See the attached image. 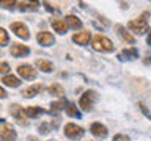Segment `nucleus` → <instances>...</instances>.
Masks as SVG:
<instances>
[{"label":"nucleus","instance_id":"f257e3e1","mask_svg":"<svg viewBox=\"0 0 151 141\" xmlns=\"http://www.w3.org/2000/svg\"><path fill=\"white\" fill-rule=\"evenodd\" d=\"M146 17H148V13H143L139 19L131 21L127 24V28H129L131 31L137 33V35H145V33L148 31V21H146Z\"/></svg>","mask_w":151,"mask_h":141},{"label":"nucleus","instance_id":"f03ea898","mask_svg":"<svg viewBox=\"0 0 151 141\" xmlns=\"http://www.w3.org/2000/svg\"><path fill=\"white\" fill-rule=\"evenodd\" d=\"M96 100H98V93L93 91V89H88V91H85L82 94V97L79 100V105L83 111H91Z\"/></svg>","mask_w":151,"mask_h":141},{"label":"nucleus","instance_id":"7ed1b4c3","mask_svg":"<svg viewBox=\"0 0 151 141\" xmlns=\"http://www.w3.org/2000/svg\"><path fill=\"white\" fill-rule=\"evenodd\" d=\"M93 49L98 50V52H112L113 50V44L109 38L102 36V35H96L93 38V42H91Z\"/></svg>","mask_w":151,"mask_h":141},{"label":"nucleus","instance_id":"20e7f679","mask_svg":"<svg viewBox=\"0 0 151 141\" xmlns=\"http://www.w3.org/2000/svg\"><path fill=\"white\" fill-rule=\"evenodd\" d=\"M65 135L68 136L69 140H80L85 135V130L80 125H76L73 122H69V124L65 125Z\"/></svg>","mask_w":151,"mask_h":141},{"label":"nucleus","instance_id":"39448f33","mask_svg":"<svg viewBox=\"0 0 151 141\" xmlns=\"http://www.w3.org/2000/svg\"><path fill=\"white\" fill-rule=\"evenodd\" d=\"M17 138V133L14 132V129L6 122H0V140L2 141H14Z\"/></svg>","mask_w":151,"mask_h":141},{"label":"nucleus","instance_id":"423d86ee","mask_svg":"<svg viewBox=\"0 0 151 141\" xmlns=\"http://www.w3.org/2000/svg\"><path fill=\"white\" fill-rule=\"evenodd\" d=\"M9 113L13 115V118L16 119L21 125H28V121L25 119V113H24V108L17 103H11L9 105Z\"/></svg>","mask_w":151,"mask_h":141},{"label":"nucleus","instance_id":"0eeeda50","mask_svg":"<svg viewBox=\"0 0 151 141\" xmlns=\"http://www.w3.org/2000/svg\"><path fill=\"white\" fill-rule=\"evenodd\" d=\"M9 27H11V30L14 31V35H16V36L22 38V39H28V38H30V31H28V28L25 27V24H22V22H13Z\"/></svg>","mask_w":151,"mask_h":141},{"label":"nucleus","instance_id":"6e6552de","mask_svg":"<svg viewBox=\"0 0 151 141\" xmlns=\"http://www.w3.org/2000/svg\"><path fill=\"white\" fill-rule=\"evenodd\" d=\"M17 74L25 80L36 78V69H33V66H30V64H21L17 68Z\"/></svg>","mask_w":151,"mask_h":141},{"label":"nucleus","instance_id":"1a4fd4ad","mask_svg":"<svg viewBox=\"0 0 151 141\" xmlns=\"http://www.w3.org/2000/svg\"><path fill=\"white\" fill-rule=\"evenodd\" d=\"M36 39H38V42H40L41 46H44V47H49V46L55 44V38L49 31H40L38 36H36Z\"/></svg>","mask_w":151,"mask_h":141},{"label":"nucleus","instance_id":"9d476101","mask_svg":"<svg viewBox=\"0 0 151 141\" xmlns=\"http://www.w3.org/2000/svg\"><path fill=\"white\" fill-rule=\"evenodd\" d=\"M90 132H91V133L96 136V138H106V136L109 135L107 127L102 125L101 122H93L91 127H90Z\"/></svg>","mask_w":151,"mask_h":141},{"label":"nucleus","instance_id":"9b49d317","mask_svg":"<svg viewBox=\"0 0 151 141\" xmlns=\"http://www.w3.org/2000/svg\"><path fill=\"white\" fill-rule=\"evenodd\" d=\"M139 56V50L135 47H131V49H124L118 53V60L121 61H131V60H135Z\"/></svg>","mask_w":151,"mask_h":141},{"label":"nucleus","instance_id":"f8f14e48","mask_svg":"<svg viewBox=\"0 0 151 141\" xmlns=\"http://www.w3.org/2000/svg\"><path fill=\"white\" fill-rule=\"evenodd\" d=\"M9 53H11L13 56H27L28 53H30V49H28L27 46L24 44H13L11 47H9Z\"/></svg>","mask_w":151,"mask_h":141},{"label":"nucleus","instance_id":"ddd939ff","mask_svg":"<svg viewBox=\"0 0 151 141\" xmlns=\"http://www.w3.org/2000/svg\"><path fill=\"white\" fill-rule=\"evenodd\" d=\"M90 39H91V33H90L88 30L79 31V33H76V35L73 36V41L76 42V44H79V46H87Z\"/></svg>","mask_w":151,"mask_h":141},{"label":"nucleus","instance_id":"4468645a","mask_svg":"<svg viewBox=\"0 0 151 141\" xmlns=\"http://www.w3.org/2000/svg\"><path fill=\"white\" fill-rule=\"evenodd\" d=\"M42 91V85H33V86H28L25 88L24 91L21 93L24 97H27V99H30V97H35L38 93H41Z\"/></svg>","mask_w":151,"mask_h":141},{"label":"nucleus","instance_id":"2eb2a0df","mask_svg":"<svg viewBox=\"0 0 151 141\" xmlns=\"http://www.w3.org/2000/svg\"><path fill=\"white\" fill-rule=\"evenodd\" d=\"M116 33H118V35H120V38H121L123 41L129 42V44H134V42H135L134 36H132L129 31H126V28L123 27V25H116Z\"/></svg>","mask_w":151,"mask_h":141},{"label":"nucleus","instance_id":"dca6fc26","mask_svg":"<svg viewBox=\"0 0 151 141\" xmlns=\"http://www.w3.org/2000/svg\"><path fill=\"white\" fill-rule=\"evenodd\" d=\"M65 24H66V27H71V28H80L82 27V21L77 17V16H74V14H69V16H66L65 17Z\"/></svg>","mask_w":151,"mask_h":141},{"label":"nucleus","instance_id":"f3484780","mask_svg":"<svg viewBox=\"0 0 151 141\" xmlns=\"http://www.w3.org/2000/svg\"><path fill=\"white\" fill-rule=\"evenodd\" d=\"M36 68L42 70V72H50L52 69H54V64L50 63V61H47L44 58H40V60H36Z\"/></svg>","mask_w":151,"mask_h":141},{"label":"nucleus","instance_id":"a211bd4d","mask_svg":"<svg viewBox=\"0 0 151 141\" xmlns=\"http://www.w3.org/2000/svg\"><path fill=\"white\" fill-rule=\"evenodd\" d=\"M24 113H25V116H28V118H36L40 115H44L46 110L41 108V107H28V108L24 110Z\"/></svg>","mask_w":151,"mask_h":141},{"label":"nucleus","instance_id":"6ab92c4d","mask_svg":"<svg viewBox=\"0 0 151 141\" xmlns=\"http://www.w3.org/2000/svg\"><path fill=\"white\" fill-rule=\"evenodd\" d=\"M65 110H66V113L71 116V118H79L82 116L80 115V111H79V108L76 107V103H73V102H66V105H65Z\"/></svg>","mask_w":151,"mask_h":141},{"label":"nucleus","instance_id":"aec40b11","mask_svg":"<svg viewBox=\"0 0 151 141\" xmlns=\"http://www.w3.org/2000/svg\"><path fill=\"white\" fill-rule=\"evenodd\" d=\"M38 6H40L38 2H19L17 3V8L21 11H35V9H38Z\"/></svg>","mask_w":151,"mask_h":141},{"label":"nucleus","instance_id":"412c9836","mask_svg":"<svg viewBox=\"0 0 151 141\" xmlns=\"http://www.w3.org/2000/svg\"><path fill=\"white\" fill-rule=\"evenodd\" d=\"M52 27H54V30L57 33H60V35H65V33L68 31V27H66L63 19H55V21L52 22Z\"/></svg>","mask_w":151,"mask_h":141},{"label":"nucleus","instance_id":"4be33fe9","mask_svg":"<svg viewBox=\"0 0 151 141\" xmlns=\"http://www.w3.org/2000/svg\"><path fill=\"white\" fill-rule=\"evenodd\" d=\"M2 82H3V85H6L9 88H17L19 85H21V80L17 77H14V75H5L2 78Z\"/></svg>","mask_w":151,"mask_h":141},{"label":"nucleus","instance_id":"5701e85b","mask_svg":"<svg viewBox=\"0 0 151 141\" xmlns=\"http://www.w3.org/2000/svg\"><path fill=\"white\" fill-rule=\"evenodd\" d=\"M57 127V122H54V124H50V122H42V124L38 125V132H40L41 135H47L50 130H54Z\"/></svg>","mask_w":151,"mask_h":141},{"label":"nucleus","instance_id":"b1692460","mask_svg":"<svg viewBox=\"0 0 151 141\" xmlns=\"http://www.w3.org/2000/svg\"><path fill=\"white\" fill-rule=\"evenodd\" d=\"M65 105H66V100H65V99H63V100H58V102H52L49 111L52 113V115H57V113H60L61 110H63Z\"/></svg>","mask_w":151,"mask_h":141},{"label":"nucleus","instance_id":"393cba45","mask_svg":"<svg viewBox=\"0 0 151 141\" xmlns=\"http://www.w3.org/2000/svg\"><path fill=\"white\" fill-rule=\"evenodd\" d=\"M49 93L52 94V96H63V94H65V89H63V86H61V85L54 83V85H50V86H49Z\"/></svg>","mask_w":151,"mask_h":141},{"label":"nucleus","instance_id":"a878e982","mask_svg":"<svg viewBox=\"0 0 151 141\" xmlns=\"http://www.w3.org/2000/svg\"><path fill=\"white\" fill-rule=\"evenodd\" d=\"M9 42V36H8V33L3 30L2 27H0V47H5Z\"/></svg>","mask_w":151,"mask_h":141},{"label":"nucleus","instance_id":"bb28decb","mask_svg":"<svg viewBox=\"0 0 151 141\" xmlns=\"http://www.w3.org/2000/svg\"><path fill=\"white\" fill-rule=\"evenodd\" d=\"M139 107H140V110H142V113H143V115L148 118V119H151V111L148 110V108H146V105L143 102H139Z\"/></svg>","mask_w":151,"mask_h":141},{"label":"nucleus","instance_id":"cd10ccee","mask_svg":"<svg viewBox=\"0 0 151 141\" xmlns=\"http://www.w3.org/2000/svg\"><path fill=\"white\" fill-rule=\"evenodd\" d=\"M0 6L2 8H6V9H9V8H13V6H16V2L14 0H8V2H0Z\"/></svg>","mask_w":151,"mask_h":141},{"label":"nucleus","instance_id":"c85d7f7f","mask_svg":"<svg viewBox=\"0 0 151 141\" xmlns=\"http://www.w3.org/2000/svg\"><path fill=\"white\" fill-rule=\"evenodd\" d=\"M112 141H131V140H129V136H126V135H123V133H118V135L113 136Z\"/></svg>","mask_w":151,"mask_h":141},{"label":"nucleus","instance_id":"c756f323","mask_svg":"<svg viewBox=\"0 0 151 141\" xmlns=\"http://www.w3.org/2000/svg\"><path fill=\"white\" fill-rule=\"evenodd\" d=\"M8 70H9V64L6 61H2V63H0V74H6Z\"/></svg>","mask_w":151,"mask_h":141},{"label":"nucleus","instance_id":"7c9ffc66","mask_svg":"<svg viewBox=\"0 0 151 141\" xmlns=\"http://www.w3.org/2000/svg\"><path fill=\"white\" fill-rule=\"evenodd\" d=\"M6 96H8V94H6V91H5V89H3L2 86H0V99H5Z\"/></svg>","mask_w":151,"mask_h":141},{"label":"nucleus","instance_id":"2f4dec72","mask_svg":"<svg viewBox=\"0 0 151 141\" xmlns=\"http://www.w3.org/2000/svg\"><path fill=\"white\" fill-rule=\"evenodd\" d=\"M146 41H148V44L151 46V33H150V35H148V38H146Z\"/></svg>","mask_w":151,"mask_h":141},{"label":"nucleus","instance_id":"473e14b6","mask_svg":"<svg viewBox=\"0 0 151 141\" xmlns=\"http://www.w3.org/2000/svg\"><path fill=\"white\" fill-rule=\"evenodd\" d=\"M145 63H146V64H150V63H151V58H146V60H145Z\"/></svg>","mask_w":151,"mask_h":141}]
</instances>
